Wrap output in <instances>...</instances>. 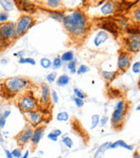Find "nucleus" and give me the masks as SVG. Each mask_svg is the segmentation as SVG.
I'll return each mask as SVG.
<instances>
[{
  "label": "nucleus",
  "mask_w": 140,
  "mask_h": 158,
  "mask_svg": "<svg viewBox=\"0 0 140 158\" xmlns=\"http://www.w3.org/2000/svg\"><path fill=\"white\" fill-rule=\"evenodd\" d=\"M117 72L116 71H102V77L105 79L106 81H111L116 77Z\"/></svg>",
  "instance_id": "412c9836"
},
{
  "label": "nucleus",
  "mask_w": 140,
  "mask_h": 158,
  "mask_svg": "<svg viewBox=\"0 0 140 158\" xmlns=\"http://www.w3.org/2000/svg\"><path fill=\"white\" fill-rule=\"evenodd\" d=\"M18 106L20 109L26 113V112L35 110L37 108V103L34 100V98L30 96H25L20 98L18 102Z\"/></svg>",
  "instance_id": "423d86ee"
},
{
  "label": "nucleus",
  "mask_w": 140,
  "mask_h": 158,
  "mask_svg": "<svg viewBox=\"0 0 140 158\" xmlns=\"http://www.w3.org/2000/svg\"><path fill=\"white\" fill-rule=\"evenodd\" d=\"M56 77H57V72H55V71L51 72V73H49L46 76V81L49 84H53L56 80Z\"/></svg>",
  "instance_id": "c756f323"
},
{
  "label": "nucleus",
  "mask_w": 140,
  "mask_h": 158,
  "mask_svg": "<svg viewBox=\"0 0 140 158\" xmlns=\"http://www.w3.org/2000/svg\"><path fill=\"white\" fill-rule=\"evenodd\" d=\"M139 87H140V81H139Z\"/></svg>",
  "instance_id": "603ef678"
},
{
  "label": "nucleus",
  "mask_w": 140,
  "mask_h": 158,
  "mask_svg": "<svg viewBox=\"0 0 140 158\" xmlns=\"http://www.w3.org/2000/svg\"><path fill=\"white\" fill-rule=\"evenodd\" d=\"M48 12H49V15L51 17L56 19V20L62 21L63 18H64V15H63L62 12H59V11H48Z\"/></svg>",
  "instance_id": "a878e982"
},
{
  "label": "nucleus",
  "mask_w": 140,
  "mask_h": 158,
  "mask_svg": "<svg viewBox=\"0 0 140 158\" xmlns=\"http://www.w3.org/2000/svg\"><path fill=\"white\" fill-rule=\"evenodd\" d=\"M9 19L7 12H0V22L4 23Z\"/></svg>",
  "instance_id": "4c0bfd02"
},
{
  "label": "nucleus",
  "mask_w": 140,
  "mask_h": 158,
  "mask_svg": "<svg viewBox=\"0 0 140 158\" xmlns=\"http://www.w3.org/2000/svg\"><path fill=\"white\" fill-rule=\"evenodd\" d=\"M29 154H30V152H29V150H26V153H25V155L23 156V157H24V158H27L28 156H29Z\"/></svg>",
  "instance_id": "de8ad7c7"
},
{
  "label": "nucleus",
  "mask_w": 140,
  "mask_h": 158,
  "mask_svg": "<svg viewBox=\"0 0 140 158\" xmlns=\"http://www.w3.org/2000/svg\"><path fill=\"white\" fill-rule=\"evenodd\" d=\"M5 152H6V156L7 158H12L13 156H12V154H11V151H9L8 149H6L5 150Z\"/></svg>",
  "instance_id": "37998d69"
},
{
  "label": "nucleus",
  "mask_w": 140,
  "mask_h": 158,
  "mask_svg": "<svg viewBox=\"0 0 140 158\" xmlns=\"http://www.w3.org/2000/svg\"><path fill=\"white\" fill-rule=\"evenodd\" d=\"M34 135V129L32 128V127L26 126L23 131H21L18 135L17 136L18 143L19 145H25L26 144L28 141L32 140V137Z\"/></svg>",
  "instance_id": "0eeeda50"
},
{
  "label": "nucleus",
  "mask_w": 140,
  "mask_h": 158,
  "mask_svg": "<svg viewBox=\"0 0 140 158\" xmlns=\"http://www.w3.org/2000/svg\"><path fill=\"white\" fill-rule=\"evenodd\" d=\"M10 115H11V111H9V110H8V111H5V112L3 113V116L6 118H8Z\"/></svg>",
  "instance_id": "c03bdc74"
},
{
  "label": "nucleus",
  "mask_w": 140,
  "mask_h": 158,
  "mask_svg": "<svg viewBox=\"0 0 140 158\" xmlns=\"http://www.w3.org/2000/svg\"><path fill=\"white\" fill-rule=\"evenodd\" d=\"M135 18H136V19H137L138 21H140V8L138 9V11H137V13H136V15H135Z\"/></svg>",
  "instance_id": "49530a36"
},
{
  "label": "nucleus",
  "mask_w": 140,
  "mask_h": 158,
  "mask_svg": "<svg viewBox=\"0 0 140 158\" xmlns=\"http://www.w3.org/2000/svg\"><path fill=\"white\" fill-rule=\"evenodd\" d=\"M74 102V104L76 105V106L79 108L82 107L84 105V101L82 100V98H79L77 97H75V98H73Z\"/></svg>",
  "instance_id": "72a5a7b5"
},
{
  "label": "nucleus",
  "mask_w": 140,
  "mask_h": 158,
  "mask_svg": "<svg viewBox=\"0 0 140 158\" xmlns=\"http://www.w3.org/2000/svg\"><path fill=\"white\" fill-rule=\"evenodd\" d=\"M62 142L65 144V146L68 148H71L73 147L74 145V142L72 141V139L70 138V137H64L63 139H62Z\"/></svg>",
  "instance_id": "c85d7f7f"
},
{
  "label": "nucleus",
  "mask_w": 140,
  "mask_h": 158,
  "mask_svg": "<svg viewBox=\"0 0 140 158\" xmlns=\"http://www.w3.org/2000/svg\"><path fill=\"white\" fill-rule=\"evenodd\" d=\"M56 119L58 121H61V122H63V121L66 122V121H67L69 119V115H68V113L67 112H61V113H59L57 114Z\"/></svg>",
  "instance_id": "5701e85b"
},
{
  "label": "nucleus",
  "mask_w": 140,
  "mask_h": 158,
  "mask_svg": "<svg viewBox=\"0 0 140 158\" xmlns=\"http://www.w3.org/2000/svg\"><path fill=\"white\" fill-rule=\"evenodd\" d=\"M49 97H50L49 87L46 85H44L42 86V90H41V100L44 104H47L49 102Z\"/></svg>",
  "instance_id": "2eb2a0df"
},
{
  "label": "nucleus",
  "mask_w": 140,
  "mask_h": 158,
  "mask_svg": "<svg viewBox=\"0 0 140 158\" xmlns=\"http://www.w3.org/2000/svg\"><path fill=\"white\" fill-rule=\"evenodd\" d=\"M90 71V68L88 67V66H86V65H81L80 67H79L78 70L76 71L78 75H82V74H85L87 73V72H89Z\"/></svg>",
  "instance_id": "7c9ffc66"
},
{
  "label": "nucleus",
  "mask_w": 140,
  "mask_h": 158,
  "mask_svg": "<svg viewBox=\"0 0 140 158\" xmlns=\"http://www.w3.org/2000/svg\"><path fill=\"white\" fill-rule=\"evenodd\" d=\"M67 69H69L70 73L74 74L76 73V62L75 61H71V62H68L67 64Z\"/></svg>",
  "instance_id": "cd10ccee"
},
{
  "label": "nucleus",
  "mask_w": 140,
  "mask_h": 158,
  "mask_svg": "<svg viewBox=\"0 0 140 158\" xmlns=\"http://www.w3.org/2000/svg\"><path fill=\"white\" fill-rule=\"evenodd\" d=\"M107 122H108V117H102V119H100V123H101L102 127H103L104 125H106Z\"/></svg>",
  "instance_id": "79ce46f5"
},
{
  "label": "nucleus",
  "mask_w": 140,
  "mask_h": 158,
  "mask_svg": "<svg viewBox=\"0 0 140 158\" xmlns=\"http://www.w3.org/2000/svg\"><path fill=\"white\" fill-rule=\"evenodd\" d=\"M47 138L52 141H58V136L56 135L54 133V132H52L50 134H48V135H47Z\"/></svg>",
  "instance_id": "a19ab883"
},
{
  "label": "nucleus",
  "mask_w": 140,
  "mask_h": 158,
  "mask_svg": "<svg viewBox=\"0 0 140 158\" xmlns=\"http://www.w3.org/2000/svg\"><path fill=\"white\" fill-rule=\"evenodd\" d=\"M125 103L123 101H119L116 106V108L112 113L111 122L114 126H118L123 121L125 114Z\"/></svg>",
  "instance_id": "39448f33"
},
{
  "label": "nucleus",
  "mask_w": 140,
  "mask_h": 158,
  "mask_svg": "<svg viewBox=\"0 0 140 158\" xmlns=\"http://www.w3.org/2000/svg\"><path fill=\"white\" fill-rule=\"evenodd\" d=\"M15 5L18 10L27 12V13H34L36 11V6L30 0H14Z\"/></svg>",
  "instance_id": "6e6552de"
},
{
  "label": "nucleus",
  "mask_w": 140,
  "mask_h": 158,
  "mask_svg": "<svg viewBox=\"0 0 140 158\" xmlns=\"http://www.w3.org/2000/svg\"><path fill=\"white\" fill-rule=\"evenodd\" d=\"M70 81V78L68 77L67 75H62L59 78L57 79V85L58 86H66L68 85Z\"/></svg>",
  "instance_id": "a211bd4d"
},
{
  "label": "nucleus",
  "mask_w": 140,
  "mask_h": 158,
  "mask_svg": "<svg viewBox=\"0 0 140 158\" xmlns=\"http://www.w3.org/2000/svg\"><path fill=\"white\" fill-rule=\"evenodd\" d=\"M1 129H2V128L0 127V143H2L3 141H4V140H3V136H2V133H1Z\"/></svg>",
  "instance_id": "09e8293b"
},
{
  "label": "nucleus",
  "mask_w": 140,
  "mask_h": 158,
  "mask_svg": "<svg viewBox=\"0 0 140 158\" xmlns=\"http://www.w3.org/2000/svg\"><path fill=\"white\" fill-rule=\"evenodd\" d=\"M40 66L43 69H49L53 65V62H51L47 58H42L40 59Z\"/></svg>",
  "instance_id": "bb28decb"
},
{
  "label": "nucleus",
  "mask_w": 140,
  "mask_h": 158,
  "mask_svg": "<svg viewBox=\"0 0 140 158\" xmlns=\"http://www.w3.org/2000/svg\"><path fill=\"white\" fill-rule=\"evenodd\" d=\"M62 62H71L74 60V53L72 51H67L61 57Z\"/></svg>",
  "instance_id": "4be33fe9"
},
{
  "label": "nucleus",
  "mask_w": 140,
  "mask_h": 158,
  "mask_svg": "<svg viewBox=\"0 0 140 158\" xmlns=\"http://www.w3.org/2000/svg\"><path fill=\"white\" fill-rule=\"evenodd\" d=\"M108 39H109V35L107 34V33L103 32V31H101V32H99L97 34V35L95 36V40H94L95 45L96 47H99L101 44L104 43Z\"/></svg>",
  "instance_id": "4468645a"
},
{
  "label": "nucleus",
  "mask_w": 140,
  "mask_h": 158,
  "mask_svg": "<svg viewBox=\"0 0 140 158\" xmlns=\"http://www.w3.org/2000/svg\"><path fill=\"white\" fill-rule=\"evenodd\" d=\"M125 148V149L130 150V151L133 150V146L126 144L122 140L117 141L116 142H114V143H110V145H109V149H113V148Z\"/></svg>",
  "instance_id": "ddd939ff"
},
{
  "label": "nucleus",
  "mask_w": 140,
  "mask_h": 158,
  "mask_svg": "<svg viewBox=\"0 0 140 158\" xmlns=\"http://www.w3.org/2000/svg\"><path fill=\"white\" fill-rule=\"evenodd\" d=\"M62 21L65 29L73 35L79 36L85 32L86 18L81 11H75L72 14L64 16Z\"/></svg>",
  "instance_id": "f257e3e1"
},
{
  "label": "nucleus",
  "mask_w": 140,
  "mask_h": 158,
  "mask_svg": "<svg viewBox=\"0 0 140 158\" xmlns=\"http://www.w3.org/2000/svg\"><path fill=\"white\" fill-rule=\"evenodd\" d=\"M0 36L6 40H11L17 36L16 25L13 22H4L0 25Z\"/></svg>",
  "instance_id": "20e7f679"
},
{
  "label": "nucleus",
  "mask_w": 140,
  "mask_h": 158,
  "mask_svg": "<svg viewBox=\"0 0 140 158\" xmlns=\"http://www.w3.org/2000/svg\"><path fill=\"white\" fill-rule=\"evenodd\" d=\"M18 63L19 64H30V65H33L34 66L36 64L35 60L33 58H25V57H21L19 58L18 60Z\"/></svg>",
  "instance_id": "b1692460"
},
{
  "label": "nucleus",
  "mask_w": 140,
  "mask_h": 158,
  "mask_svg": "<svg viewBox=\"0 0 140 158\" xmlns=\"http://www.w3.org/2000/svg\"><path fill=\"white\" fill-rule=\"evenodd\" d=\"M74 94L75 95V97H77L79 98H85V94H84L83 92L81 90H79V89H74Z\"/></svg>",
  "instance_id": "f704fd0d"
},
{
  "label": "nucleus",
  "mask_w": 140,
  "mask_h": 158,
  "mask_svg": "<svg viewBox=\"0 0 140 158\" xmlns=\"http://www.w3.org/2000/svg\"><path fill=\"white\" fill-rule=\"evenodd\" d=\"M62 2V0H47V5L51 8H55L59 6V4Z\"/></svg>",
  "instance_id": "473e14b6"
},
{
  "label": "nucleus",
  "mask_w": 140,
  "mask_h": 158,
  "mask_svg": "<svg viewBox=\"0 0 140 158\" xmlns=\"http://www.w3.org/2000/svg\"><path fill=\"white\" fill-rule=\"evenodd\" d=\"M0 6L6 12L12 11L14 9V5L11 0H0Z\"/></svg>",
  "instance_id": "dca6fc26"
},
{
  "label": "nucleus",
  "mask_w": 140,
  "mask_h": 158,
  "mask_svg": "<svg viewBox=\"0 0 140 158\" xmlns=\"http://www.w3.org/2000/svg\"><path fill=\"white\" fill-rule=\"evenodd\" d=\"M130 64V57L129 55L126 53H121L118 57V69L122 71H124L129 68Z\"/></svg>",
  "instance_id": "9d476101"
},
{
  "label": "nucleus",
  "mask_w": 140,
  "mask_h": 158,
  "mask_svg": "<svg viewBox=\"0 0 140 158\" xmlns=\"http://www.w3.org/2000/svg\"><path fill=\"white\" fill-rule=\"evenodd\" d=\"M6 123V118L3 116V113H1V114H0V127H1L2 129L5 127Z\"/></svg>",
  "instance_id": "ea45409f"
},
{
  "label": "nucleus",
  "mask_w": 140,
  "mask_h": 158,
  "mask_svg": "<svg viewBox=\"0 0 140 158\" xmlns=\"http://www.w3.org/2000/svg\"><path fill=\"white\" fill-rule=\"evenodd\" d=\"M133 156H135V157H140V156H138V154H135Z\"/></svg>",
  "instance_id": "8fccbe9b"
},
{
  "label": "nucleus",
  "mask_w": 140,
  "mask_h": 158,
  "mask_svg": "<svg viewBox=\"0 0 140 158\" xmlns=\"http://www.w3.org/2000/svg\"><path fill=\"white\" fill-rule=\"evenodd\" d=\"M128 50L131 52H138L140 49V36L137 34L130 35L128 39L126 40Z\"/></svg>",
  "instance_id": "1a4fd4ad"
},
{
  "label": "nucleus",
  "mask_w": 140,
  "mask_h": 158,
  "mask_svg": "<svg viewBox=\"0 0 140 158\" xmlns=\"http://www.w3.org/2000/svg\"><path fill=\"white\" fill-rule=\"evenodd\" d=\"M137 111H140V105L138 106V107H137Z\"/></svg>",
  "instance_id": "3c124183"
},
{
  "label": "nucleus",
  "mask_w": 140,
  "mask_h": 158,
  "mask_svg": "<svg viewBox=\"0 0 140 158\" xmlns=\"http://www.w3.org/2000/svg\"><path fill=\"white\" fill-rule=\"evenodd\" d=\"M102 28L110 31L112 34H116L118 32V27L112 22H105L102 25Z\"/></svg>",
  "instance_id": "f3484780"
},
{
  "label": "nucleus",
  "mask_w": 140,
  "mask_h": 158,
  "mask_svg": "<svg viewBox=\"0 0 140 158\" xmlns=\"http://www.w3.org/2000/svg\"><path fill=\"white\" fill-rule=\"evenodd\" d=\"M114 10V7H113V5L110 4V3H106L105 5L102 6L101 11L104 14V15H109L112 13V11Z\"/></svg>",
  "instance_id": "6ab92c4d"
},
{
  "label": "nucleus",
  "mask_w": 140,
  "mask_h": 158,
  "mask_svg": "<svg viewBox=\"0 0 140 158\" xmlns=\"http://www.w3.org/2000/svg\"><path fill=\"white\" fill-rule=\"evenodd\" d=\"M100 122V116L98 114H95L91 117V129L95 128Z\"/></svg>",
  "instance_id": "393cba45"
},
{
  "label": "nucleus",
  "mask_w": 140,
  "mask_h": 158,
  "mask_svg": "<svg viewBox=\"0 0 140 158\" xmlns=\"http://www.w3.org/2000/svg\"><path fill=\"white\" fill-rule=\"evenodd\" d=\"M109 145H110V142H106V143H104V144L101 145L100 147L98 148V149H97V151L95 152L94 156H95V157H98V156H102V154H104L105 151L109 149Z\"/></svg>",
  "instance_id": "aec40b11"
},
{
  "label": "nucleus",
  "mask_w": 140,
  "mask_h": 158,
  "mask_svg": "<svg viewBox=\"0 0 140 158\" xmlns=\"http://www.w3.org/2000/svg\"><path fill=\"white\" fill-rule=\"evenodd\" d=\"M26 116L29 118V121L34 125L36 126L42 121V115L37 112V111H30V112H26Z\"/></svg>",
  "instance_id": "9b49d317"
},
{
  "label": "nucleus",
  "mask_w": 140,
  "mask_h": 158,
  "mask_svg": "<svg viewBox=\"0 0 140 158\" xmlns=\"http://www.w3.org/2000/svg\"><path fill=\"white\" fill-rule=\"evenodd\" d=\"M53 132H54V134H55L56 135L58 136V137H59V136L62 135V131H61V130H60V129H55V130H54Z\"/></svg>",
  "instance_id": "a18cd8bd"
},
{
  "label": "nucleus",
  "mask_w": 140,
  "mask_h": 158,
  "mask_svg": "<svg viewBox=\"0 0 140 158\" xmlns=\"http://www.w3.org/2000/svg\"><path fill=\"white\" fill-rule=\"evenodd\" d=\"M34 25V18L30 15H25L18 19L16 25V33L17 36H21L25 34L28 29H30Z\"/></svg>",
  "instance_id": "7ed1b4c3"
},
{
  "label": "nucleus",
  "mask_w": 140,
  "mask_h": 158,
  "mask_svg": "<svg viewBox=\"0 0 140 158\" xmlns=\"http://www.w3.org/2000/svg\"><path fill=\"white\" fill-rule=\"evenodd\" d=\"M11 154H12V156L15 158H19L22 156V152H21V150L18 149V148H15L14 150H12V151H11Z\"/></svg>",
  "instance_id": "e433bc0d"
},
{
  "label": "nucleus",
  "mask_w": 140,
  "mask_h": 158,
  "mask_svg": "<svg viewBox=\"0 0 140 158\" xmlns=\"http://www.w3.org/2000/svg\"><path fill=\"white\" fill-rule=\"evenodd\" d=\"M29 85L26 79L21 78V77H10V78L6 79L5 82V86H6V90H8V92L16 94L18 93L19 91L24 90L26 86Z\"/></svg>",
  "instance_id": "f03ea898"
},
{
  "label": "nucleus",
  "mask_w": 140,
  "mask_h": 158,
  "mask_svg": "<svg viewBox=\"0 0 140 158\" xmlns=\"http://www.w3.org/2000/svg\"><path fill=\"white\" fill-rule=\"evenodd\" d=\"M62 59L60 57H56L55 59L54 60L53 62V66L54 69H59L62 67Z\"/></svg>",
  "instance_id": "2f4dec72"
},
{
  "label": "nucleus",
  "mask_w": 140,
  "mask_h": 158,
  "mask_svg": "<svg viewBox=\"0 0 140 158\" xmlns=\"http://www.w3.org/2000/svg\"><path fill=\"white\" fill-rule=\"evenodd\" d=\"M52 99L54 104H58L59 103V97H58V94L56 93L55 90H53L52 91Z\"/></svg>",
  "instance_id": "58836bf2"
},
{
  "label": "nucleus",
  "mask_w": 140,
  "mask_h": 158,
  "mask_svg": "<svg viewBox=\"0 0 140 158\" xmlns=\"http://www.w3.org/2000/svg\"><path fill=\"white\" fill-rule=\"evenodd\" d=\"M132 72L135 74L140 73V62H135L132 66Z\"/></svg>",
  "instance_id": "c9c22d12"
},
{
  "label": "nucleus",
  "mask_w": 140,
  "mask_h": 158,
  "mask_svg": "<svg viewBox=\"0 0 140 158\" xmlns=\"http://www.w3.org/2000/svg\"><path fill=\"white\" fill-rule=\"evenodd\" d=\"M44 131H45V127H37L34 131V135H33V137H32V140L31 141H32V142H33V144H34V146L38 145L39 143L41 138L43 137Z\"/></svg>",
  "instance_id": "f8f14e48"
}]
</instances>
